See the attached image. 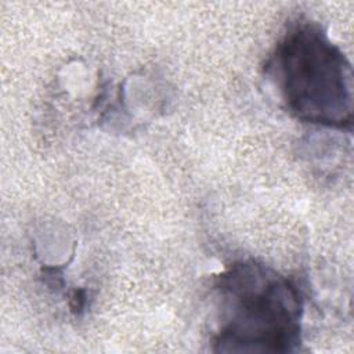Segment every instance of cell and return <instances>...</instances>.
<instances>
[{
    "label": "cell",
    "mask_w": 354,
    "mask_h": 354,
    "mask_svg": "<svg viewBox=\"0 0 354 354\" xmlns=\"http://www.w3.org/2000/svg\"><path fill=\"white\" fill-rule=\"evenodd\" d=\"M232 315L221 343L268 344L278 348L296 332V308L292 292L282 282L266 277L261 270L243 268L230 286Z\"/></svg>",
    "instance_id": "7a4b0ae2"
},
{
    "label": "cell",
    "mask_w": 354,
    "mask_h": 354,
    "mask_svg": "<svg viewBox=\"0 0 354 354\" xmlns=\"http://www.w3.org/2000/svg\"><path fill=\"white\" fill-rule=\"evenodd\" d=\"M277 62L286 100L300 118L328 124L348 118V68L319 33L296 32L282 46Z\"/></svg>",
    "instance_id": "6da1fadb"
}]
</instances>
